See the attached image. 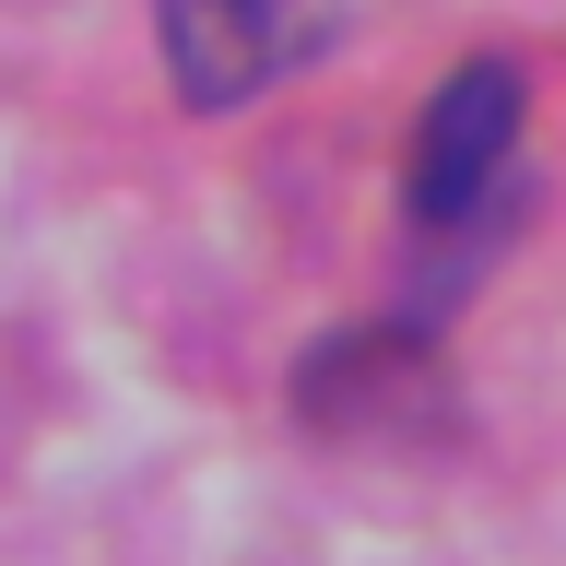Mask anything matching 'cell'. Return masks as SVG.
<instances>
[{
	"mask_svg": "<svg viewBox=\"0 0 566 566\" xmlns=\"http://www.w3.org/2000/svg\"><path fill=\"white\" fill-rule=\"evenodd\" d=\"M331 35H343V0H154L166 83L201 118H237L248 95H272L283 71H307Z\"/></svg>",
	"mask_w": 566,
	"mask_h": 566,
	"instance_id": "obj_1",
	"label": "cell"
}]
</instances>
